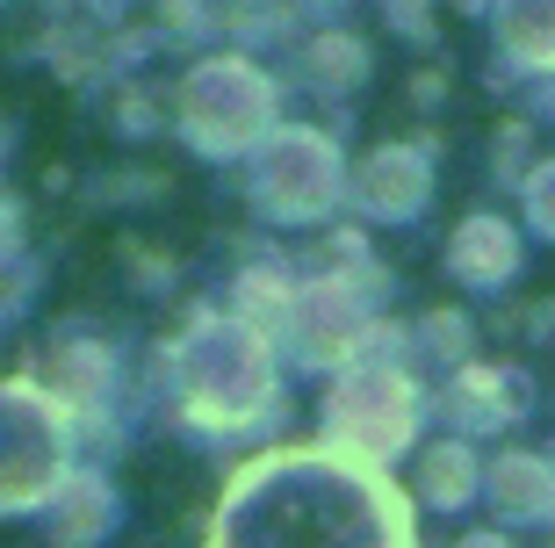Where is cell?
Here are the masks:
<instances>
[{"label":"cell","instance_id":"12","mask_svg":"<svg viewBox=\"0 0 555 548\" xmlns=\"http://www.w3.org/2000/svg\"><path fill=\"white\" fill-rule=\"evenodd\" d=\"M548 469H555V455H548Z\"/></svg>","mask_w":555,"mask_h":548},{"label":"cell","instance_id":"11","mask_svg":"<svg viewBox=\"0 0 555 548\" xmlns=\"http://www.w3.org/2000/svg\"><path fill=\"white\" fill-rule=\"evenodd\" d=\"M15 245V217H8V203H0V253Z\"/></svg>","mask_w":555,"mask_h":548},{"label":"cell","instance_id":"10","mask_svg":"<svg viewBox=\"0 0 555 548\" xmlns=\"http://www.w3.org/2000/svg\"><path fill=\"white\" fill-rule=\"evenodd\" d=\"M454 548H513V541H505V534H462Z\"/></svg>","mask_w":555,"mask_h":548},{"label":"cell","instance_id":"4","mask_svg":"<svg viewBox=\"0 0 555 548\" xmlns=\"http://www.w3.org/2000/svg\"><path fill=\"white\" fill-rule=\"evenodd\" d=\"M116 534V490L102 476H73L59 484V506H51V548H94Z\"/></svg>","mask_w":555,"mask_h":548},{"label":"cell","instance_id":"5","mask_svg":"<svg viewBox=\"0 0 555 548\" xmlns=\"http://www.w3.org/2000/svg\"><path fill=\"white\" fill-rule=\"evenodd\" d=\"M491 498L505 520H555V469L534 455H505L491 469Z\"/></svg>","mask_w":555,"mask_h":548},{"label":"cell","instance_id":"9","mask_svg":"<svg viewBox=\"0 0 555 548\" xmlns=\"http://www.w3.org/2000/svg\"><path fill=\"white\" fill-rule=\"evenodd\" d=\"M534 224L541 231H555V166L541 174V195H534Z\"/></svg>","mask_w":555,"mask_h":548},{"label":"cell","instance_id":"6","mask_svg":"<svg viewBox=\"0 0 555 548\" xmlns=\"http://www.w3.org/2000/svg\"><path fill=\"white\" fill-rule=\"evenodd\" d=\"M476 455L469 447H433L426 462H418V506H433V512H462L476 498Z\"/></svg>","mask_w":555,"mask_h":548},{"label":"cell","instance_id":"8","mask_svg":"<svg viewBox=\"0 0 555 548\" xmlns=\"http://www.w3.org/2000/svg\"><path fill=\"white\" fill-rule=\"evenodd\" d=\"M369 203L383 209V217H412V209L426 203V174H418L404 152H383V160L369 166Z\"/></svg>","mask_w":555,"mask_h":548},{"label":"cell","instance_id":"3","mask_svg":"<svg viewBox=\"0 0 555 548\" xmlns=\"http://www.w3.org/2000/svg\"><path fill=\"white\" fill-rule=\"evenodd\" d=\"M325 419H332V441H347L361 462H390L397 447L412 441V390L390 368H361L332 390Z\"/></svg>","mask_w":555,"mask_h":548},{"label":"cell","instance_id":"2","mask_svg":"<svg viewBox=\"0 0 555 548\" xmlns=\"http://www.w3.org/2000/svg\"><path fill=\"white\" fill-rule=\"evenodd\" d=\"M65 484V426L29 390H0V512L43 506Z\"/></svg>","mask_w":555,"mask_h":548},{"label":"cell","instance_id":"7","mask_svg":"<svg viewBox=\"0 0 555 548\" xmlns=\"http://www.w3.org/2000/svg\"><path fill=\"white\" fill-rule=\"evenodd\" d=\"M513 260L519 253H513V231H505V224L476 217V224L454 231V275H462V282H505Z\"/></svg>","mask_w":555,"mask_h":548},{"label":"cell","instance_id":"1","mask_svg":"<svg viewBox=\"0 0 555 548\" xmlns=\"http://www.w3.org/2000/svg\"><path fill=\"white\" fill-rule=\"evenodd\" d=\"M209 548H418L412 512L375 469L339 455H268L217 506Z\"/></svg>","mask_w":555,"mask_h":548}]
</instances>
